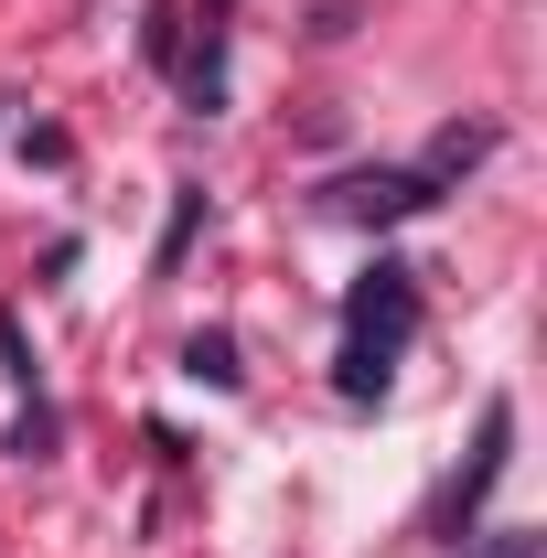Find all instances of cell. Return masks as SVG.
Here are the masks:
<instances>
[{
    "label": "cell",
    "instance_id": "obj_11",
    "mask_svg": "<svg viewBox=\"0 0 547 558\" xmlns=\"http://www.w3.org/2000/svg\"><path fill=\"white\" fill-rule=\"evenodd\" d=\"M0 376H11L22 398L44 387V365H33V333H22V312H11V301H0Z\"/></svg>",
    "mask_w": 547,
    "mask_h": 558
},
{
    "label": "cell",
    "instance_id": "obj_12",
    "mask_svg": "<svg viewBox=\"0 0 547 558\" xmlns=\"http://www.w3.org/2000/svg\"><path fill=\"white\" fill-rule=\"evenodd\" d=\"M451 558H537V526H473Z\"/></svg>",
    "mask_w": 547,
    "mask_h": 558
},
{
    "label": "cell",
    "instance_id": "obj_7",
    "mask_svg": "<svg viewBox=\"0 0 547 558\" xmlns=\"http://www.w3.org/2000/svg\"><path fill=\"white\" fill-rule=\"evenodd\" d=\"M183 376H194V387H215V398H236V387H247V354H236V333H226V323L183 333Z\"/></svg>",
    "mask_w": 547,
    "mask_h": 558
},
{
    "label": "cell",
    "instance_id": "obj_3",
    "mask_svg": "<svg viewBox=\"0 0 547 558\" xmlns=\"http://www.w3.org/2000/svg\"><path fill=\"white\" fill-rule=\"evenodd\" d=\"M343 333H376V344L409 354V333H418V269L409 258H376V269L343 290Z\"/></svg>",
    "mask_w": 547,
    "mask_h": 558
},
{
    "label": "cell",
    "instance_id": "obj_1",
    "mask_svg": "<svg viewBox=\"0 0 547 558\" xmlns=\"http://www.w3.org/2000/svg\"><path fill=\"white\" fill-rule=\"evenodd\" d=\"M505 473H515V398H483V429H473V451H462V473L418 505V537H429V548H462Z\"/></svg>",
    "mask_w": 547,
    "mask_h": 558
},
{
    "label": "cell",
    "instance_id": "obj_8",
    "mask_svg": "<svg viewBox=\"0 0 547 558\" xmlns=\"http://www.w3.org/2000/svg\"><path fill=\"white\" fill-rule=\"evenodd\" d=\"M0 451H11V462H54V451H65V409L33 387V398L11 409V429H0Z\"/></svg>",
    "mask_w": 547,
    "mask_h": 558
},
{
    "label": "cell",
    "instance_id": "obj_13",
    "mask_svg": "<svg viewBox=\"0 0 547 558\" xmlns=\"http://www.w3.org/2000/svg\"><path fill=\"white\" fill-rule=\"evenodd\" d=\"M22 161H44V172H65V161H75V140L54 130V119H33V130H22Z\"/></svg>",
    "mask_w": 547,
    "mask_h": 558
},
{
    "label": "cell",
    "instance_id": "obj_2",
    "mask_svg": "<svg viewBox=\"0 0 547 558\" xmlns=\"http://www.w3.org/2000/svg\"><path fill=\"white\" fill-rule=\"evenodd\" d=\"M323 205H333L343 226H409V215H429V205H440V183H429L418 161H365V172H343Z\"/></svg>",
    "mask_w": 547,
    "mask_h": 558
},
{
    "label": "cell",
    "instance_id": "obj_4",
    "mask_svg": "<svg viewBox=\"0 0 547 558\" xmlns=\"http://www.w3.org/2000/svg\"><path fill=\"white\" fill-rule=\"evenodd\" d=\"M387 387H398V344L343 333V354H333V398H343V409H387Z\"/></svg>",
    "mask_w": 547,
    "mask_h": 558
},
{
    "label": "cell",
    "instance_id": "obj_6",
    "mask_svg": "<svg viewBox=\"0 0 547 558\" xmlns=\"http://www.w3.org/2000/svg\"><path fill=\"white\" fill-rule=\"evenodd\" d=\"M172 86H183V108H194V119H215V108H226V22L183 33V65H172Z\"/></svg>",
    "mask_w": 547,
    "mask_h": 558
},
{
    "label": "cell",
    "instance_id": "obj_10",
    "mask_svg": "<svg viewBox=\"0 0 547 558\" xmlns=\"http://www.w3.org/2000/svg\"><path fill=\"white\" fill-rule=\"evenodd\" d=\"M183 33H194V11H183V0H150V11H139V65L172 75L183 65Z\"/></svg>",
    "mask_w": 547,
    "mask_h": 558
},
{
    "label": "cell",
    "instance_id": "obj_9",
    "mask_svg": "<svg viewBox=\"0 0 547 558\" xmlns=\"http://www.w3.org/2000/svg\"><path fill=\"white\" fill-rule=\"evenodd\" d=\"M205 215H215V194H205V183H172V215H161V247H150V269H161V279L183 269V247L205 236Z\"/></svg>",
    "mask_w": 547,
    "mask_h": 558
},
{
    "label": "cell",
    "instance_id": "obj_5",
    "mask_svg": "<svg viewBox=\"0 0 547 558\" xmlns=\"http://www.w3.org/2000/svg\"><path fill=\"white\" fill-rule=\"evenodd\" d=\"M494 119H440V130H429V161H418V172H429V183H440V194H451V183H462V172H483V161H494Z\"/></svg>",
    "mask_w": 547,
    "mask_h": 558
},
{
    "label": "cell",
    "instance_id": "obj_14",
    "mask_svg": "<svg viewBox=\"0 0 547 558\" xmlns=\"http://www.w3.org/2000/svg\"><path fill=\"white\" fill-rule=\"evenodd\" d=\"M226 11H236V0H205V22H226Z\"/></svg>",
    "mask_w": 547,
    "mask_h": 558
}]
</instances>
